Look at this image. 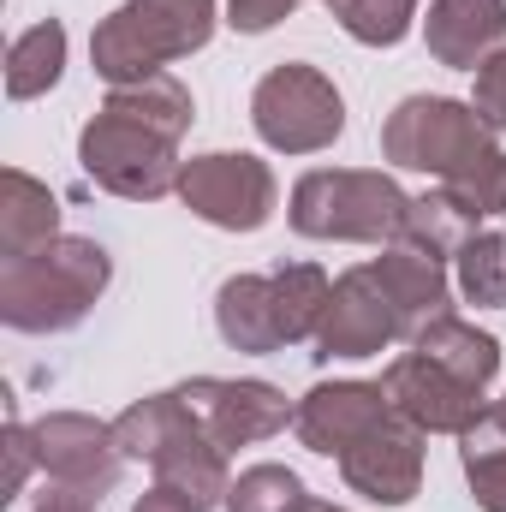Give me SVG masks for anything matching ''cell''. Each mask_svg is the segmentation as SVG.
<instances>
[{
	"label": "cell",
	"instance_id": "20",
	"mask_svg": "<svg viewBox=\"0 0 506 512\" xmlns=\"http://www.w3.org/2000/svg\"><path fill=\"white\" fill-rule=\"evenodd\" d=\"M60 66H66V24H60V18L30 24V30L12 36V48H6V96H12V102L48 96V90L60 84Z\"/></svg>",
	"mask_w": 506,
	"mask_h": 512
},
{
	"label": "cell",
	"instance_id": "2",
	"mask_svg": "<svg viewBox=\"0 0 506 512\" xmlns=\"http://www.w3.org/2000/svg\"><path fill=\"white\" fill-rule=\"evenodd\" d=\"M114 262L96 239H48L36 251L0 262V322L18 334H66L108 292Z\"/></svg>",
	"mask_w": 506,
	"mask_h": 512
},
{
	"label": "cell",
	"instance_id": "1",
	"mask_svg": "<svg viewBox=\"0 0 506 512\" xmlns=\"http://www.w3.org/2000/svg\"><path fill=\"white\" fill-rule=\"evenodd\" d=\"M381 155L393 167L429 173L477 221H489V215L506 209L501 131L489 126L471 102H453V96H405L387 114V126H381Z\"/></svg>",
	"mask_w": 506,
	"mask_h": 512
},
{
	"label": "cell",
	"instance_id": "24",
	"mask_svg": "<svg viewBox=\"0 0 506 512\" xmlns=\"http://www.w3.org/2000/svg\"><path fill=\"white\" fill-rule=\"evenodd\" d=\"M328 12L340 18V30L364 48H393L411 36L417 0H328Z\"/></svg>",
	"mask_w": 506,
	"mask_h": 512
},
{
	"label": "cell",
	"instance_id": "23",
	"mask_svg": "<svg viewBox=\"0 0 506 512\" xmlns=\"http://www.w3.org/2000/svg\"><path fill=\"white\" fill-rule=\"evenodd\" d=\"M108 102L126 108V114H137V120H149V126H161L167 137H185V131H191V90H185L173 72L120 84V90H108Z\"/></svg>",
	"mask_w": 506,
	"mask_h": 512
},
{
	"label": "cell",
	"instance_id": "21",
	"mask_svg": "<svg viewBox=\"0 0 506 512\" xmlns=\"http://www.w3.org/2000/svg\"><path fill=\"white\" fill-rule=\"evenodd\" d=\"M483 233V221L477 215H465L441 185L435 191H423V197H411V209H405V227H399V245H417V251L429 256H459L471 239Z\"/></svg>",
	"mask_w": 506,
	"mask_h": 512
},
{
	"label": "cell",
	"instance_id": "4",
	"mask_svg": "<svg viewBox=\"0 0 506 512\" xmlns=\"http://www.w3.org/2000/svg\"><path fill=\"white\" fill-rule=\"evenodd\" d=\"M215 36V0H126L90 36V66L120 90L197 54Z\"/></svg>",
	"mask_w": 506,
	"mask_h": 512
},
{
	"label": "cell",
	"instance_id": "5",
	"mask_svg": "<svg viewBox=\"0 0 506 512\" xmlns=\"http://www.w3.org/2000/svg\"><path fill=\"white\" fill-rule=\"evenodd\" d=\"M411 197L370 167H316L292 185V233L340 245H393Z\"/></svg>",
	"mask_w": 506,
	"mask_h": 512
},
{
	"label": "cell",
	"instance_id": "12",
	"mask_svg": "<svg viewBox=\"0 0 506 512\" xmlns=\"http://www.w3.org/2000/svg\"><path fill=\"white\" fill-rule=\"evenodd\" d=\"M381 393L387 405L417 423L423 435H465L489 405H483V387H465L459 376H447L441 364H429L423 352H399L387 370H381Z\"/></svg>",
	"mask_w": 506,
	"mask_h": 512
},
{
	"label": "cell",
	"instance_id": "30",
	"mask_svg": "<svg viewBox=\"0 0 506 512\" xmlns=\"http://www.w3.org/2000/svg\"><path fill=\"white\" fill-rule=\"evenodd\" d=\"M131 512H197V507H191L185 495H173V489H161V483H155V489H149V495H143Z\"/></svg>",
	"mask_w": 506,
	"mask_h": 512
},
{
	"label": "cell",
	"instance_id": "31",
	"mask_svg": "<svg viewBox=\"0 0 506 512\" xmlns=\"http://www.w3.org/2000/svg\"><path fill=\"white\" fill-rule=\"evenodd\" d=\"M36 512H96V501H84V495H66V489H42Z\"/></svg>",
	"mask_w": 506,
	"mask_h": 512
},
{
	"label": "cell",
	"instance_id": "32",
	"mask_svg": "<svg viewBox=\"0 0 506 512\" xmlns=\"http://www.w3.org/2000/svg\"><path fill=\"white\" fill-rule=\"evenodd\" d=\"M489 417H495V423L506 429V399H495V405H489Z\"/></svg>",
	"mask_w": 506,
	"mask_h": 512
},
{
	"label": "cell",
	"instance_id": "26",
	"mask_svg": "<svg viewBox=\"0 0 506 512\" xmlns=\"http://www.w3.org/2000/svg\"><path fill=\"white\" fill-rule=\"evenodd\" d=\"M453 262H459V292H465V304H483V310L506 304V233H477Z\"/></svg>",
	"mask_w": 506,
	"mask_h": 512
},
{
	"label": "cell",
	"instance_id": "18",
	"mask_svg": "<svg viewBox=\"0 0 506 512\" xmlns=\"http://www.w3.org/2000/svg\"><path fill=\"white\" fill-rule=\"evenodd\" d=\"M411 352H423L429 364H441L447 376H459L465 387H489L495 370H501V340L483 334V328H471V322L453 316V310H441L435 322H423V328L411 334Z\"/></svg>",
	"mask_w": 506,
	"mask_h": 512
},
{
	"label": "cell",
	"instance_id": "3",
	"mask_svg": "<svg viewBox=\"0 0 506 512\" xmlns=\"http://www.w3.org/2000/svg\"><path fill=\"white\" fill-rule=\"evenodd\" d=\"M114 441H120L126 459H149L155 465V483L173 489V495H185L197 512L221 507L227 489H233L227 453L203 435V423L185 411L179 393H149V399L126 405L114 417Z\"/></svg>",
	"mask_w": 506,
	"mask_h": 512
},
{
	"label": "cell",
	"instance_id": "16",
	"mask_svg": "<svg viewBox=\"0 0 506 512\" xmlns=\"http://www.w3.org/2000/svg\"><path fill=\"white\" fill-rule=\"evenodd\" d=\"M215 328L233 352H280V304H274V274H233L215 292Z\"/></svg>",
	"mask_w": 506,
	"mask_h": 512
},
{
	"label": "cell",
	"instance_id": "19",
	"mask_svg": "<svg viewBox=\"0 0 506 512\" xmlns=\"http://www.w3.org/2000/svg\"><path fill=\"white\" fill-rule=\"evenodd\" d=\"M48 239H60V203H54V191L42 179L18 173V167H6L0 173V262L36 251Z\"/></svg>",
	"mask_w": 506,
	"mask_h": 512
},
{
	"label": "cell",
	"instance_id": "29",
	"mask_svg": "<svg viewBox=\"0 0 506 512\" xmlns=\"http://www.w3.org/2000/svg\"><path fill=\"white\" fill-rule=\"evenodd\" d=\"M304 0H227V24L233 30H245V36H262V30H274L286 12H298Z\"/></svg>",
	"mask_w": 506,
	"mask_h": 512
},
{
	"label": "cell",
	"instance_id": "28",
	"mask_svg": "<svg viewBox=\"0 0 506 512\" xmlns=\"http://www.w3.org/2000/svg\"><path fill=\"white\" fill-rule=\"evenodd\" d=\"M30 465H36V441H30V423H6V489H0V501H12V495H24V477H30Z\"/></svg>",
	"mask_w": 506,
	"mask_h": 512
},
{
	"label": "cell",
	"instance_id": "11",
	"mask_svg": "<svg viewBox=\"0 0 506 512\" xmlns=\"http://www.w3.org/2000/svg\"><path fill=\"white\" fill-rule=\"evenodd\" d=\"M173 393L185 399V411L203 423V435H209L221 453H233V447H256V441L280 435V429L298 417V405H292L280 387H268V382L197 376V382L173 387Z\"/></svg>",
	"mask_w": 506,
	"mask_h": 512
},
{
	"label": "cell",
	"instance_id": "15",
	"mask_svg": "<svg viewBox=\"0 0 506 512\" xmlns=\"http://www.w3.org/2000/svg\"><path fill=\"white\" fill-rule=\"evenodd\" d=\"M501 36H506V0H429L423 42L441 66L477 72L489 54L506 48Z\"/></svg>",
	"mask_w": 506,
	"mask_h": 512
},
{
	"label": "cell",
	"instance_id": "22",
	"mask_svg": "<svg viewBox=\"0 0 506 512\" xmlns=\"http://www.w3.org/2000/svg\"><path fill=\"white\" fill-rule=\"evenodd\" d=\"M459 459L471 477V495L483 512H506V429L483 411L465 435H459Z\"/></svg>",
	"mask_w": 506,
	"mask_h": 512
},
{
	"label": "cell",
	"instance_id": "25",
	"mask_svg": "<svg viewBox=\"0 0 506 512\" xmlns=\"http://www.w3.org/2000/svg\"><path fill=\"white\" fill-rule=\"evenodd\" d=\"M221 507L227 512H304L310 495H304L298 471H286V465H251V471H239V483L227 489Z\"/></svg>",
	"mask_w": 506,
	"mask_h": 512
},
{
	"label": "cell",
	"instance_id": "9",
	"mask_svg": "<svg viewBox=\"0 0 506 512\" xmlns=\"http://www.w3.org/2000/svg\"><path fill=\"white\" fill-rule=\"evenodd\" d=\"M179 203L221 233H256L274 215V173H268V161L233 155V149L191 155L179 173Z\"/></svg>",
	"mask_w": 506,
	"mask_h": 512
},
{
	"label": "cell",
	"instance_id": "6",
	"mask_svg": "<svg viewBox=\"0 0 506 512\" xmlns=\"http://www.w3.org/2000/svg\"><path fill=\"white\" fill-rule=\"evenodd\" d=\"M78 161L102 191H114L126 203H155V197L179 191V173H185L179 137H167L161 126L137 120L114 102H102V114L78 131Z\"/></svg>",
	"mask_w": 506,
	"mask_h": 512
},
{
	"label": "cell",
	"instance_id": "10",
	"mask_svg": "<svg viewBox=\"0 0 506 512\" xmlns=\"http://www.w3.org/2000/svg\"><path fill=\"white\" fill-rule=\"evenodd\" d=\"M393 340H411V328H405V316H399V304H393V292L381 286L376 262H364V268H346L340 280H334V292H328V310H322V328H316V364H334V358H376L381 346H393Z\"/></svg>",
	"mask_w": 506,
	"mask_h": 512
},
{
	"label": "cell",
	"instance_id": "27",
	"mask_svg": "<svg viewBox=\"0 0 506 512\" xmlns=\"http://www.w3.org/2000/svg\"><path fill=\"white\" fill-rule=\"evenodd\" d=\"M471 108H477V114L506 137V48H501V54H489V60L477 66V96H471Z\"/></svg>",
	"mask_w": 506,
	"mask_h": 512
},
{
	"label": "cell",
	"instance_id": "13",
	"mask_svg": "<svg viewBox=\"0 0 506 512\" xmlns=\"http://www.w3.org/2000/svg\"><path fill=\"white\" fill-rule=\"evenodd\" d=\"M340 477L376 501V507H405L417 501L423 489V429L405 423L399 411H387L370 435H358L346 453H340Z\"/></svg>",
	"mask_w": 506,
	"mask_h": 512
},
{
	"label": "cell",
	"instance_id": "34",
	"mask_svg": "<svg viewBox=\"0 0 506 512\" xmlns=\"http://www.w3.org/2000/svg\"><path fill=\"white\" fill-rule=\"evenodd\" d=\"M501 215H506V209H501Z\"/></svg>",
	"mask_w": 506,
	"mask_h": 512
},
{
	"label": "cell",
	"instance_id": "33",
	"mask_svg": "<svg viewBox=\"0 0 506 512\" xmlns=\"http://www.w3.org/2000/svg\"><path fill=\"white\" fill-rule=\"evenodd\" d=\"M304 512H340V507H322V501H310V507H304Z\"/></svg>",
	"mask_w": 506,
	"mask_h": 512
},
{
	"label": "cell",
	"instance_id": "17",
	"mask_svg": "<svg viewBox=\"0 0 506 512\" xmlns=\"http://www.w3.org/2000/svg\"><path fill=\"white\" fill-rule=\"evenodd\" d=\"M376 274H381V286L393 292V304H399V316H405L411 334L447 310L453 280H447V262H441V256H429V251H417V245H399V239H393V245L376 256Z\"/></svg>",
	"mask_w": 506,
	"mask_h": 512
},
{
	"label": "cell",
	"instance_id": "14",
	"mask_svg": "<svg viewBox=\"0 0 506 512\" xmlns=\"http://www.w3.org/2000/svg\"><path fill=\"white\" fill-rule=\"evenodd\" d=\"M387 411H393V405H387L381 382H316L304 399H298L292 429H298V441H304L310 453L340 459L358 435L376 429Z\"/></svg>",
	"mask_w": 506,
	"mask_h": 512
},
{
	"label": "cell",
	"instance_id": "8",
	"mask_svg": "<svg viewBox=\"0 0 506 512\" xmlns=\"http://www.w3.org/2000/svg\"><path fill=\"white\" fill-rule=\"evenodd\" d=\"M30 441H36V465L48 477V489H66V495H84L102 507V495H114L120 483V441H114V423H96L84 411H48L30 423Z\"/></svg>",
	"mask_w": 506,
	"mask_h": 512
},
{
	"label": "cell",
	"instance_id": "7",
	"mask_svg": "<svg viewBox=\"0 0 506 512\" xmlns=\"http://www.w3.org/2000/svg\"><path fill=\"white\" fill-rule=\"evenodd\" d=\"M251 126L268 149L280 155H316L346 131V102L334 90V78H322L304 60L274 66L251 96Z\"/></svg>",
	"mask_w": 506,
	"mask_h": 512
}]
</instances>
